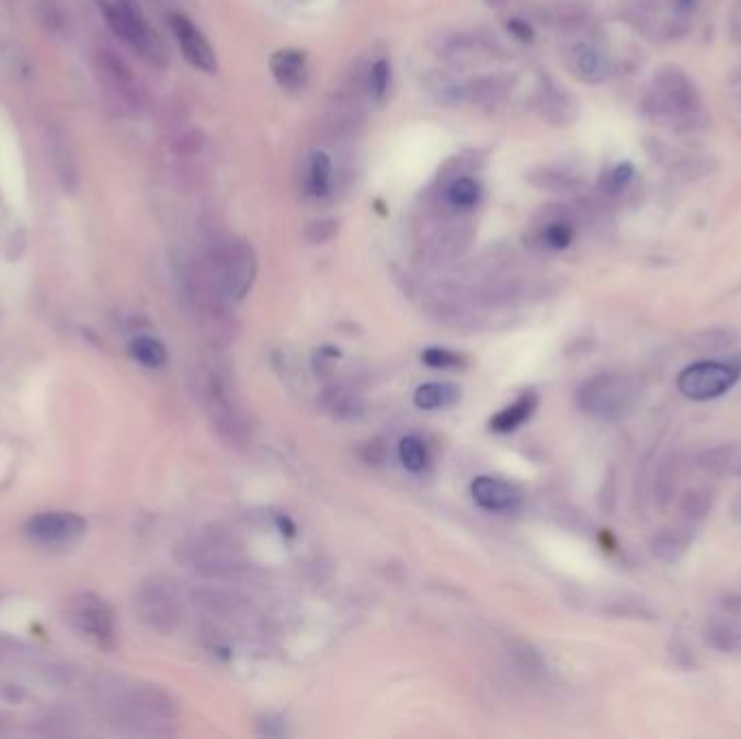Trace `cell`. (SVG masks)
I'll use <instances>...</instances> for the list:
<instances>
[{
  "instance_id": "obj_11",
  "label": "cell",
  "mask_w": 741,
  "mask_h": 739,
  "mask_svg": "<svg viewBox=\"0 0 741 739\" xmlns=\"http://www.w3.org/2000/svg\"><path fill=\"white\" fill-rule=\"evenodd\" d=\"M270 66L282 90L286 92L304 90L306 79H308V68H306V55L301 50H278L272 57Z\"/></svg>"
},
{
  "instance_id": "obj_20",
  "label": "cell",
  "mask_w": 741,
  "mask_h": 739,
  "mask_svg": "<svg viewBox=\"0 0 741 739\" xmlns=\"http://www.w3.org/2000/svg\"><path fill=\"white\" fill-rule=\"evenodd\" d=\"M709 640L720 650H740L741 629L733 623H714L709 627Z\"/></svg>"
},
{
  "instance_id": "obj_9",
  "label": "cell",
  "mask_w": 741,
  "mask_h": 739,
  "mask_svg": "<svg viewBox=\"0 0 741 739\" xmlns=\"http://www.w3.org/2000/svg\"><path fill=\"white\" fill-rule=\"evenodd\" d=\"M170 24L186 61L202 72H215L217 70L215 53L206 42V37L191 24V20H186L185 15H172Z\"/></svg>"
},
{
  "instance_id": "obj_18",
  "label": "cell",
  "mask_w": 741,
  "mask_h": 739,
  "mask_svg": "<svg viewBox=\"0 0 741 739\" xmlns=\"http://www.w3.org/2000/svg\"><path fill=\"white\" fill-rule=\"evenodd\" d=\"M685 547H687V541L679 532H665V534L654 538L652 554H654V557H659L661 561L672 564L685 554Z\"/></svg>"
},
{
  "instance_id": "obj_5",
  "label": "cell",
  "mask_w": 741,
  "mask_h": 739,
  "mask_svg": "<svg viewBox=\"0 0 741 739\" xmlns=\"http://www.w3.org/2000/svg\"><path fill=\"white\" fill-rule=\"evenodd\" d=\"M740 379V367L727 363H698L679 375V390L696 401H707L725 395Z\"/></svg>"
},
{
  "instance_id": "obj_4",
  "label": "cell",
  "mask_w": 741,
  "mask_h": 739,
  "mask_svg": "<svg viewBox=\"0 0 741 739\" xmlns=\"http://www.w3.org/2000/svg\"><path fill=\"white\" fill-rule=\"evenodd\" d=\"M98 7L117 37L144 53H155L157 35L150 33L141 9L135 0H98Z\"/></svg>"
},
{
  "instance_id": "obj_25",
  "label": "cell",
  "mask_w": 741,
  "mask_h": 739,
  "mask_svg": "<svg viewBox=\"0 0 741 739\" xmlns=\"http://www.w3.org/2000/svg\"><path fill=\"white\" fill-rule=\"evenodd\" d=\"M508 31H510L516 39H521V42H532V39H534V29H532V24L525 22V20H521V18L510 20V22H508Z\"/></svg>"
},
{
  "instance_id": "obj_6",
  "label": "cell",
  "mask_w": 741,
  "mask_h": 739,
  "mask_svg": "<svg viewBox=\"0 0 741 739\" xmlns=\"http://www.w3.org/2000/svg\"><path fill=\"white\" fill-rule=\"evenodd\" d=\"M88 530V523L75 512H44L33 516L24 532L26 536L44 547H66L77 543Z\"/></svg>"
},
{
  "instance_id": "obj_14",
  "label": "cell",
  "mask_w": 741,
  "mask_h": 739,
  "mask_svg": "<svg viewBox=\"0 0 741 739\" xmlns=\"http://www.w3.org/2000/svg\"><path fill=\"white\" fill-rule=\"evenodd\" d=\"M130 356L148 367V370H161L168 363V350L166 345L155 337H137L130 341Z\"/></svg>"
},
{
  "instance_id": "obj_1",
  "label": "cell",
  "mask_w": 741,
  "mask_h": 739,
  "mask_svg": "<svg viewBox=\"0 0 741 739\" xmlns=\"http://www.w3.org/2000/svg\"><path fill=\"white\" fill-rule=\"evenodd\" d=\"M703 106V95L696 83L679 66L659 68L652 75L642 98V113L649 120L672 126L676 130H692L696 126H703L707 117Z\"/></svg>"
},
{
  "instance_id": "obj_10",
  "label": "cell",
  "mask_w": 741,
  "mask_h": 739,
  "mask_svg": "<svg viewBox=\"0 0 741 739\" xmlns=\"http://www.w3.org/2000/svg\"><path fill=\"white\" fill-rule=\"evenodd\" d=\"M572 68L577 77L590 86L605 83L614 75L612 59L590 44H581L572 50Z\"/></svg>"
},
{
  "instance_id": "obj_7",
  "label": "cell",
  "mask_w": 741,
  "mask_h": 739,
  "mask_svg": "<svg viewBox=\"0 0 741 739\" xmlns=\"http://www.w3.org/2000/svg\"><path fill=\"white\" fill-rule=\"evenodd\" d=\"M72 625L98 647H111L115 640V616L95 594H81L70 605Z\"/></svg>"
},
{
  "instance_id": "obj_22",
  "label": "cell",
  "mask_w": 741,
  "mask_h": 739,
  "mask_svg": "<svg viewBox=\"0 0 741 739\" xmlns=\"http://www.w3.org/2000/svg\"><path fill=\"white\" fill-rule=\"evenodd\" d=\"M447 197L456 208H470L479 200V185L472 179H458L449 186Z\"/></svg>"
},
{
  "instance_id": "obj_8",
  "label": "cell",
  "mask_w": 741,
  "mask_h": 739,
  "mask_svg": "<svg viewBox=\"0 0 741 739\" xmlns=\"http://www.w3.org/2000/svg\"><path fill=\"white\" fill-rule=\"evenodd\" d=\"M475 503L488 512H514L521 508L523 497L516 486L505 479L481 475L470 484Z\"/></svg>"
},
{
  "instance_id": "obj_16",
  "label": "cell",
  "mask_w": 741,
  "mask_h": 739,
  "mask_svg": "<svg viewBox=\"0 0 741 739\" xmlns=\"http://www.w3.org/2000/svg\"><path fill=\"white\" fill-rule=\"evenodd\" d=\"M330 185H332V163L326 152H315L308 170V191L315 197H323L328 195Z\"/></svg>"
},
{
  "instance_id": "obj_19",
  "label": "cell",
  "mask_w": 741,
  "mask_h": 739,
  "mask_svg": "<svg viewBox=\"0 0 741 739\" xmlns=\"http://www.w3.org/2000/svg\"><path fill=\"white\" fill-rule=\"evenodd\" d=\"M636 179V168L631 163H618L603 177V191L607 195H620Z\"/></svg>"
},
{
  "instance_id": "obj_21",
  "label": "cell",
  "mask_w": 741,
  "mask_h": 739,
  "mask_svg": "<svg viewBox=\"0 0 741 739\" xmlns=\"http://www.w3.org/2000/svg\"><path fill=\"white\" fill-rule=\"evenodd\" d=\"M543 241L547 243L549 250H556V252H561L566 250L572 241H574V228L572 224L563 221V219H557L554 224H549L543 232Z\"/></svg>"
},
{
  "instance_id": "obj_24",
  "label": "cell",
  "mask_w": 741,
  "mask_h": 739,
  "mask_svg": "<svg viewBox=\"0 0 741 739\" xmlns=\"http://www.w3.org/2000/svg\"><path fill=\"white\" fill-rule=\"evenodd\" d=\"M423 363L430 365V367H434V370H456V367L463 365L464 361L458 354H454V352L432 348V350L423 352Z\"/></svg>"
},
{
  "instance_id": "obj_13",
  "label": "cell",
  "mask_w": 741,
  "mask_h": 739,
  "mask_svg": "<svg viewBox=\"0 0 741 739\" xmlns=\"http://www.w3.org/2000/svg\"><path fill=\"white\" fill-rule=\"evenodd\" d=\"M460 399V388L449 382H430L417 388L414 406L421 410H443Z\"/></svg>"
},
{
  "instance_id": "obj_23",
  "label": "cell",
  "mask_w": 741,
  "mask_h": 739,
  "mask_svg": "<svg viewBox=\"0 0 741 739\" xmlns=\"http://www.w3.org/2000/svg\"><path fill=\"white\" fill-rule=\"evenodd\" d=\"M371 92L377 100H384V95L388 92L390 86V66L386 59H379L373 64L369 77Z\"/></svg>"
},
{
  "instance_id": "obj_12",
  "label": "cell",
  "mask_w": 741,
  "mask_h": 739,
  "mask_svg": "<svg viewBox=\"0 0 741 739\" xmlns=\"http://www.w3.org/2000/svg\"><path fill=\"white\" fill-rule=\"evenodd\" d=\"M538 408V397L534 393H525L523 397H518L512 406L503 408L492 421H490V428L494 432H501V434H510L514 430H518L532 414L534 410Z\"/></svg>"
},
{
  "instance_id": "obj_17",
  "label": "cell",
  "mask_w": 741,
  "mask_h": 739,
  "mask_svg": "<svg viewBox=\"0 0 741 739\" xmlns=\"http://www.w3.org/2000/svg\"><path fill=\"white\" fill-rule=\"evenodd\" d=\"M399 458H401V464L412 470V473H421L423 468H428L430 464V454H428V447L421 439L417 436H406L401 443H399Z\"/></svg>"
},
{
  "instance_id": "obj_3",
  "label": "cell",
  "mask_w": 741,
  "mask_h": 739,
  "mask_svg": "<svg viewBox=\"0 0 741 739\" xmlns=\"http://www.w3.org/2000/svg\"><path fill=\"white\" fill-rule=\"evenodd\" d=\"M254 276H256L254 250L243 241H232L224 246V250L217 257V265H215L217 291L226 299L239 302L248 295Z\"/></svg>"
},
{
  "instance_id": "obj_15",
  "label": "cell",
  "mask_w": 741,
  "mask_h": 739,
  "mask_svg": "<svg viewBox=\"0 0 741 739\" xmlns=\"http://www.w3.org/2000/svg\"><path fill=\"white\" fill-rule=\"evenodd\" d=\"M323 406L328 408V412H332V414L339 417V419H356V417L363 414V403H361V399H358L354 393L343 390V388L326 390Z\"/></svg>"
},
{
  "instance_id": "obj_2",
  "label": "cell",
  "mask_w": 741,
  "mask_h": 739,
  "mask_svg": "<svg viewBox=\"0 0 741 739\" xmlns=\"http://www.w3.org/2000/svg\"><path fill=\"white\" fill-rule=\"evenodd\" d=\"M640 399V384L620 373H601L577 390V406L594 419L616 421L627 417Z\"/></svg>"
}]
</instances>
